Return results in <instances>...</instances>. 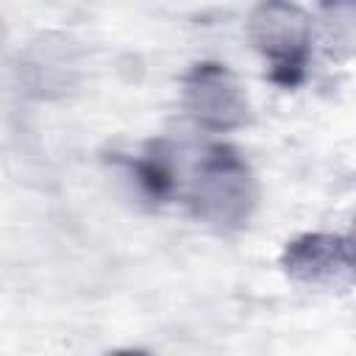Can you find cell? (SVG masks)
Masks as SVG:
<instances>
[{
	"label": "cell",
	"instance_id": "1",
	"mask_svg": "<svg viewBox=\"0 0 356 356\" xmlns=\"http://www.w3.org/2000/svg\"><path fill=\"white\" fill-rule=\"evenodd\" d=\"M178 200L197 225L231 236L250 225L261 200V184L239 147L211 142L189 164Z\"/></svg>",
	"mask_w": 356,
	"mask_h": 356
},
{
	"label": "cell",
	"instance_id": "2",
	"mask_svg": "<svg viewBox=\"0 0 356 356\" xmlns=\"http://www.w3.org/2000/svg\"><path fill=\"white\" fill-rule=\"evenodd\" d=\"M245 39L278 89H298L317 53L312 11L298 0H256L245 17Z\"/></svg>",
	"mask_w": 356,
	"mask_h": 356
},
{
	"label": "cell",
	"instance_id": "3",
	"mask_svg": "<svg viewBox=\"0 0 356 356\" xmlns=\"http://www.w3.org/2000/svg\"><path fill=\"white\" fill-rule=\"evenodd\" d=\"M181 108L206 134H234L250 122V95L242 78L222 61L200 58L181 75Z\"/></svg>",
	"mask_w": 356,
	"mask_h": 356
},
{
	"label": "cell",
	"instance_id": "4",
	"mask_svg": "<svg viewBox=\"0 0 356 356\" xmlns=\"http://www.w3.org/2000/svg\"><path fill=\"white\" fill-rule=\"evenodd\" d=\"M278 267L303 292L348 295L353 289V242L348 234L306 231L284 242Z\"/></svg>",
	"mask_w": 356,
	"mask_h": 356
},
{
	"label": "cell",
	"instance_id": "5",
	"mask_svg": "<svg viewBox=\"0 0 356 356\" xmlns=\"http://www.w3.org/2000/svg\"><path fill=\"white\" fill-rule=\"evenodd\" d=\"M108 164L125 195L145 209H161L181 197L186 170L170 139H147L134 153H111Z\"/></svg>",
	"mask_w": 356,
	"mask_h": 356
},
{
	"label": "cell",
	"instance_id": "6",
	"mask_svg": "<svg viewBox=\"0 0 356 356\" xmlns=\"http://www.w3.org/2000/svg\"><path fill=\"white\" fill-rule=\"evenodd\" d=\"M314 47L334 64H348L356 53V0H317L312 14Z\"/></svg>",
	"mask_w": 356,
	"mask_h": 356
}]
</instances>
